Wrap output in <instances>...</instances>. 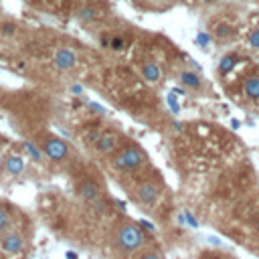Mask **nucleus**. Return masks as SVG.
Returning a JSON list of instances; mask_svg holds the SVG:
<instances>
[{
	"label": "nucleus",
	"instance_id": "nucleus-17",
	"mask_svg": "<svg viewBox=\"0 0 259 259\" xmlns=\"http://www.w3.org/2000/svg\"><path fill=\"white\" fill-rule=\"evenodd\" d=\"M138 259H164V255H162L158 249H154V247H150V249H144V247H142Z\"/></svg>",
	"mask_w": 259,
	"mask_h": 259
},
{
	"label": "nucleus",
	"instance_id": "nucleus-2",
	"mask_svg": "<svg viewBox=\"0 0 259 259\" xmlns=\"http://www.w3.org/2000/svg\"><path fill=\"white\" fill-rule=\"evenodd\" d=\"M148 162V156L142 152L140 146L136 144H127L123 148H117L113 154H111V168L115 172H136L140 170L144 164Z\"/></svg>",
	"mask_w": 259,
	"mask_h": 259
},
{
	"label": "nucleus",
	"instance_id": "nucleus-8",
	"mask_svg": "<svg viewBox=\"0 0 259 259\" xmlns=\"http://www.w3.org/2000/svg\"><path fill=\"white\" fill-rule=\"evenodd\" d=\"M26 168V160L20 154H6L0 162V172L4 176H20Z\"/></svg>",
	"mask_w": 259,
	"mask_h": 259
},
{
	"label": "nucleus",
	"instance_id": "nucleus-16",
	"mask_svg": "<svg viewBox=\"0 0 259 259\" xmlns=\"http://www.w3.org/2000/svg\"><path fill=\"white\" fill-rule=\"evenodd\" d=\"M77 18H79V20H83V22H91V20H95V18H97V10H95L93 6H83V8H79Z\"/></svg>",
	"mask_w": 259,
	"mask_h": 259
},
{
	"label": "nucleus",
	"instance_id": "nucleus-18",
	"mask_svg": "<svg viewBox=\"0 0 259 259\" xmlns=\"http://www.w3.org/2000/svg\"><path fill=\"white\" fill-rule=\"evenodd\" d=\"M0 30H2V34H6V36H12V34L16 32V24H14V22H2Z\"/></svg>",
	"mask_w": 259,
	"mask_h": 259
},
{
	"label": "nucleus",
	"instance_id": "nucleus-22",
	"mask_svg": "<svg viewBox=\"0 0 259 259\" xmlns=\"http://www.w3.org/2000/svg\"><path fill=\"white\" fill-rule=\"evenodd\" d=\"M255 227H257V233H259V219H257V225Z\"/></svg>",
	"mask_w": 259,
	"mask_h": 259
},
{
	"label": "nucleus",
	"instance_id": "nucleus-7",
	"mask_svg": "<svg viewBox=\"0 0 259 259\" xmlns=\"http://www.w3.org/2000/svg\"><path fill=\"white\" fill-rule=\"evenodd\" d=\"M93 148L101 156H111L119 148V134L115 132H103L93 140Z\"/></svg>",
	"mask_w": 259,
	"mask_h": 259
},
{
	"label": "nucleus",
	"instance_id": "nucleus-23",
	"mask_svg": "<svg viewBox=\"0 0 259 259\" xmlns=\"http://www.w3.org/2000/svg\"><path fill=\"white\" fill-rule=\"evenodd\" d=\"M212 259H214V257H212Z\"/></svg>",
	"mask_w": 259,
	"mask_h": 259
},
{
	"label": "nucleus",
	"instance_id": "nucleus-21",
	"mask_svg": "<svg viewBox=\"0 0 259 259\" xmlns=\"http://www.w3.org/2000/svg\"><path fill=\"white\" fill-rule=\"evenodd\" d=\"M123 45H125V42H123V38H121V36H113V38H111V42H109V47H111L113 51H121V49H123Z\"/></svg>",
	"mask_w": 259,
	"mask_h": 259
},
{
	"label": "nucleus",
	"instance_id": "nucleus-10",
	"mask_svg": "<svg viewBox=\"0 0 259 259\" xmlns=\"http://www.w3.org/2000/svg\"><path fill=\"white\" fill-rule=\"evenodd\" d=\"M18 219H20L18 210H16L10 202L0 200V235H2L4 231H8L10 227H14L16 223H20Z\"/></svg>",
	"mask_w": 259,
	"mask_h": 259
},
{
	"label": "nucleus",
	"instance_id": "nucleus-9",
	"mask_svg": "<svg viewBox=\"0 0 259 259\" xmlns=\"http://www.w3.org/2000/svg\"><path fill=\"white\" fill-rule=\"evenodd\" d=\"M53 63H55V67H57L59 71L65 73V71H71V69L77 65V55H75L73 49H69V47H61V49L55 53Z\"/></svg>",
	"mask_w": 259,
	"mask_h": 259
},
{
	"label": "nucleus",
	"instance_id": "nucleus-15",
	"mask_svg": "<svg viewBox=\"0 0 259 259\" xmlns=\"http://www.w3.org/2000/svg\"><path fill=\"white\" fill-rule=\"evenodd\" d=\"M214 36L221 38V40L231 38V36H235V28H233L231 24H227V22H221V24L214 26Z\"/></svg>",
	"mask_w": 259,
	"mask_h": 259
},
{
	"label": "nucleus",
	"instance_id": "nucleus-6",
	"mask_svg": "<svg viewBox=\"0 0 259 259\" xmlns=\"http://www.w3.org/2000/svg\"><path fill=\"white\" fill-rule=\"evenodd\" d=\"M75 194H77L83 202H87V204H97V202L103 198V190H101L99 182H97L95 178H89V176L77 180V184H75Z\"/></svg>",
	"mask_w": 259,
	"mask_h": 259
},
{
	"label": "nucleus",
	"instance_id": "nucleus-1",
	"mask_svg": "<svg viewBox=\"0 0 259 259\" xmlns=\"http://www.w3.org/2000/svg\"><path fill=\"white\" fill-rule=\"evenodd\" d=\"M144 233L132 219H119L111 229V247L117 255L130 257L144 247Z\"/></svg>",
	"mask_w": 259,
	"mask_h": 259
},
{
	"label": "nucleus",
	"instance_id": "nucleus-3",
	"mask_svg": "<svg viewBox=\"0 0 259 259\" xmlns=\"http://www.w3.org/2000/svg\"><path fill=\"white\" fill-rule=\"evenodd\" d=\"M26 245H28V237L20 223H16L14 227H10L8 231H4L0 235V253H4L8 257L22 255Z\"/></svg>",
	"mask_w": 259,
	"mask_h": 259
},
{
	"label": "nucleus",
	"instance_id": "nucleus-12",
	"mask_svg": "<svg viewBox=\"0 0 259 259\" xmlns=\"http://www.w3.org/2000/svg\"><path fill=\"white\" fill-rule=\"evenodd\" d=\"M142 75H144V79L148 83H158L160 77H162V71H160V67L154 61H148V63L142 65Z\"/></svg>",
	"mask_w": 259,
	"mask_h": 259
},
{
	"label": "nucleus",
	"instance_id": "nucleus-4",
	"mask_svg": "<svg viewBox=\"0 0 259 259\" xmlns=\"http://www.w3.org/2000/svg\"><path fill=\"white\" fill-rule=\"evenodd\" d=\"M162 196V180L158 176L154 178H144L136 184L134 188V200L146 208L154 206L158 202V198Z\"/></svg>",
	"mask_w": 259,
	"mask_h": 259
},
{
	"label": "nucleus",
	"instance_id": "nucleus-19",
	"mask_svg": "<svg viewBox=\"0 0 259 259\" xmlns=\"http://www.w3.org/2000/svg\"><path fill=\"white\" fill-rule=\"evenodd\" d=\"M249 45H251L253 49H259V26L249 32Z\"/></svg>",
	"mask_w": 259,
	"mask_h": 259
},
{
	"label": "nucleus",
	"instance_id": "nucleus-11",
	"mask_svg": "<svg viewBox=\"0 0 259 259\" xmlns=\"http://www.w3.org/2000/svg\"><path fill=\"white\" fill-rule=\"evenodd\" d=\"M178 81H180L186 89H200V87H202V79H200V75L194 73V71H182L180 77H178Z\"/></svg>",
	"mask_w": 259,
	"mask_h": 259
},
{
	"label": "nucleus",
	"instance_id": "nucleus-13",
	"mask_svg": "<svg viewBox=\"0 0 259 259\" xmlns=\"http://www.w3.org/2000/svg\"><path fill=\"white\" fill-rule=\"evenodd\" d=\"M235 65H237V57H235L233 53L223 55L221 61H219V71H221V73H231V71L235 69Z\"/></svg>",
	"mask_w": 259,
	"mask_h": 259
},
{
	"label": "nucleus",
	"instance_id": "nucleus-5",
	"mask_svg": "<svg viewBox=\"0 0 259 259\" xmlns=\"http://www.w3.org/2000/svg\"><path fill=\"white\" fill-rule=\"evenodd\" d=\"M38 148H40L42 154H45L47 158H51L53 162H65V160L71 156V146H69L63 138H59V136H55V134H45V136L40 138V142H38Z\"/></svg>",
	"mask_w": 259,
	"mask_h": 259
},
{
	"label": "nucleus",
	"instance_id": "nucleus-14",
	"mask_svg": "<svg viewBox=\"0 0 259 259\" xmlns=\"http://www.w3.org/2000/svg\"><path fill=\"white\" fill-rule=\"evenodd\" d=\"M245 93H247V97H251V99H259V77H249L247 81H245Z\"/></svg>",
	"mask_w": 259,
	"mask_h": 259
},
{
	"label": "nucleus",
	"instance_id": "nucleus-20",
	"mask_svg": "<svg viewBox=\"0 0 259 259\" xmlns=\"http://www.w3.org/2000/svg\"><path fill=\"white\" fill-rule=\"evenodd\" d=\"M194 40H196V45H200V47H206V45L210 42V34H208V32H198Z\"/></svg>",
	"mask_w": 259,
	"mask_h": 259
}]
</instances>
